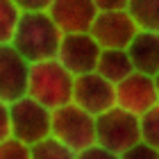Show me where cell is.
<instances>
[{
	"label": "cell",
	"mask_w": 159,
	"mask_h": 159,
	"mask_svg": "<svg viewBox=\"0 0 159 159\" xmlns=\"http://www.w3.org/2000/svg\"><path fill=\"white\" fill-rule=\"evenodd\" d=\"M61 37L64 32L48 11H23L9 43L20 57H25L30 64H37L57 57Z\"/></svg>",
	"instance_id": "obj_1"
},
{
	"label": "cell",
	"mask_w": 159,
	"mask_h": 159,
	"mask_svg": "<svg viewBox=\"0 0 159 159\" xmlns=\"http://www.w3.org/2000/svg\"><path fill=\"white\" fill-rule=\"evenodd\" d=\"M73 82L75 77L55 57L46 61H37V64H30L27 96L52 111L73 102Z\"/></svg>",
	"instance_id": "obj_2"
},
{
	"label": "cell",
	"mask_w": 159,
	"mask_h": 159,
	"mask_svg": "<svg viewBox=\"0 0 159 159\" xmlns=\"http://www.w3.org/2000/svg\"><path fill=\"white\" fill-rule=\"evenodd\" d=\"M50 136H55L64 146L80 152V150L96 143V116L80 109L75 102H68V105L59 107V109H52Z\"/></svg>",
	"instance_id": "obj_3"
},
{
	"label": "cell",
	"mask_w": 159,
	"mask_h": 159,
	"mask_svg": "<svg viewBox=\"0 0 159 159\" xmlns=\"http://www.w3.org/2000/svg\"><path fill=\"white\" fill-rule=\"evenodd\" d=\"M50 123H52V111L30 96H23L9 102L11 136L25 146H34V143L48 139Z\"/></svg>",
	"instance_id": "obj_4"
},
{
	"label": "cell",
	"mask_w": 159,
	"mask_h": 159,
	"mask_svg": "<svg viewBox=\"0 0 159 159\" xmlns=\"http://www.w3.org/2000/svg\"><path fill=\"white\" fill-rule=\"evenodd\" d=\"M141 141L139 116L114 105L111 109L96 116V143L111 152H125L129 146Z\"/></svg>",
	"instance_id": "obj_5"
},
{
	"label": "cell",
	"mask_w": 159,
	"mask_h": 159,
	"mask_svg": "<svg viewBox=\"0 0 159 159\" xmlns=\"http://www.w3.org/2000/svg\"><path fill=\"white\" fill-rule=\"evenodd\" d=\"M100 52H102V48L91 37V32H73V34H64L61 37L55 59L73 77H77L84 73H93L98 68Z\"/></svg>",
	"instance_id": "obj_6"
},
{
	"label": "cell",
	"mask_w": 159,
	"mask_h": 159,
	"mask_svg": "<svg viewBox=\"0 0 159 159\" xmlns=\"http://www.w3.org/2000/svg\"><path fill=\"white\" fill-rule=\"evenodd\" d=\"M73 102L91 116H100L116 105V84H111L96 70L77 75L73 82Z\"/></svg>",
	"instance_id": "obj_7"
},
{
	"label": "cell",
	"mask_w": 159,
	"mask_h": 159,
	"mask_svg": "<svg viewBox=\"0 0 159 159\" xmlns=\"http://www.w3.org/2000/svg\"><path fill=\"white\" fill-rule=\"evenodd\" d=\"M159 102L157 89H155V77L146 73H129L125 80L116 84V107L125 109L134 116H141L148 109Z\"/></svg>",
	"instance_id": "obj_8"
},
{
	"label": "cell",
	"mask_w": 159,
	"mask_h": 159,
	"mask_svg": "<svg viewBox=\"0 0 159 159\" xmlns=\"http://www.w3.org/2000/svg\"><path fill=\"white\" fill-rule=\"evenodd\" d=\"M89 32L105 50V48H127L134 34L139 32V27H136L134 18L127 14V9H120V11H98Z\"/></svg>",
	"instance_id": "obj_9"
},
{
	"label": "cell",
	"mask_w": 159,
	"mask_h": 159,
	"mask_svg": "<svg viewBox=\"0 0 159 159\" xmlns=\"http://www.w3.org/2000/svg\"><path fill=\"white\" fill-rule=\"evenodd\" d=\"M27 80H30V61L14 50L11 43L0 46V100H14L27 96Z\"/></svg>",
	"instance_id": "obj_10"
},
{
	"label": "cell",
	"mask_w": 159,
	"mask_h": 159,
	"mask_svg": "<svg viewBox=\"0 0 159 159\" xmlns=\"http://www.w3.org/2000/svg\"><path fill=\"white\" fill-rule=\"evenodd\" d=\"M48 14L64 34H73L91 30L98 16V7L93 0H52Z\"/></svg>",
	"instance_id": "obj_11"
},
{
	"label": "cell",
	"mask_w": 159,
	"mask_h": 159,
	"mask_svg": "<svg viewBox=\"0 0 159 159\" xmlns=\"http://www.w3.org/2000/svg\"><path fill=\"white\" fill-rule=\"evenodd\" d=\"M125 50L132 59L134 70L152 77L159 73V32L139 30Z\"/></svg>",
	"instance_id": "obj_12"
},
{
	"label": "cell",
	"mask_w": 159,
	"mask_h": 159,
	"mask_svg": "<svg viewBox=\"0 0 159 159\" xmlns=\"http://www.w3.org/2000/svg\"><path fill=\"white\" fill-rule=\"evenodd\" d=\"M96 73H100L105 80H109L111 84H118L129 73H134V66H132L127 50L125 48H105L100 52Z\"/></svg>",
	"instance_id": "obj_13"
},
{
	"label": "cell",
	"mask_w": 159,
	"mask_h": 159,
	"mask_svg": "<svg viewBox=\"0 0 159 159\" xmlns=\"http://www.w3.org/2000/svg\"><path fill=\"white\" fill-rule=\"evenodd\" d=\"M127 14L139 30L159 32V0H127Z\"/></svg>",
	"instance_id": "obj_14"
},
{
	"label": "cell",
	"mask_w": 159,
	"mask_h": 159,
	"mask_svg": "<svg viewBox=\"0 0 159 159\" xmlns=\"http://www.w3.org/2000/svg\"><path fill=\"white\" fill-rule=\"evenodd\" d=\"M30 155H32V159H77L75 150L64 146L55 136H48V139L30 146Z\"/></svg>",
	"instance_id": "obj_15"
},
{
	"label": "cell",
	"mask_w": 159,
	"mask_h": 159,
	"mask_svg": "<svg viewBox=\"0 0 159 159\" xmlns=\"http://www.w3.org/2000/svg\"><path fill=\"white\" fill-rule=\"evenodd\" d=\"M20 14L23 11L14 0H0V46L11 41Z\"/></svg>",
	"instance_id": "obj_16"
},
{
	"label": "cell",
	"mask_w": 159,
	"mask_h": 159,
	"mask_svg": "<svg viewBox=\"0 0 159 159\" xmlns=\"http://www.w3.org/2000/svg\"><path fill=\"white\" fill-rule=\"evenodd\" d=\"M139 127H141V141L159 150V102L139 116Z\"/></svg>",
	"instance_id": "obj_17"
},
{
	"label": "cell",
	"mask_w": 159,
	"mask_h": 159,
	"mask_svg": "<svg viewBox=\"0 0 159 159\" xmlns=\"http://www.w3.org/2000/svg\"><path fill=\"white\" fill-rule=\"evenodd\" d=\"M0 159H32L30 146H25L18 139L9 136L7 141L0 143Z\"/></svg>",
	"instance_id": "obj_18"
},
{
	"label": "cell",
	"mask_w": 159,
	"mask_h": 159,
	"mask_svg": "<svg viewBox=\"0 0 159 159\" xmlns=\"http://www.w3.org/2000/svg\"><path fill=\"white\" fill-rule=\"evenodd\" d=\"M120 159H159V150H155L152 146H148V143H134V146H129L125 152H120Z\"/></svg>",
	"instance_id": "obj_19"
},
{
	"label": "cell",
	"mask_w": 159,
	"mask_h": 159,
	"mask_svg": "<svg viewBox=\"0 0 159 159\" xmlns=\"http://www.w3.org/2000/svg\"><path fill=\"white\" fill-rule=\"evenodd\" d=\"M77 159H120V155L118 152H111V150H107L102 146H98V143H93V146L80 150Z\"/></svg>",
	"instance_id": "obj_20"
},
{
	"label": "cell",
	"mask_w": 159,
	"mask_h": 159,
	"mask_svg": "<svg viewBox=\"0 0 159 159\" xmlns=\"http://www.w3.org/2000/svg\"><path fill=\"white\" fill-rule=\"evenodd\" d=\"M11 136V125H9V102L0 100V143Z\"/></svg>",
	"instance_id": "obj_21"
},
{
	"label": "cell",
	"mask_w": 159,
	"mask_h": 159,
	"mask_svg": "<svg viewBox=\"0 0 159 159\" xmlns=\"http://www.w3.org/2000/svg\"><path fill=\"white\" fill-rule=\"evenodd\" d=\"M20 11H48V7L52 0H14Z\"/></svg>",
	"instance_id": "obj_22"
},
{
	"label": "cell",
	"mask_w": 159,
	"mask_h": 159,
	"mask_svg": "<svg viewBox=\"0 0 159 159\" xmlns=\"http://www.w3.org/2000/svg\"><path fill=\"white\" fill-rule=\"evenodd\" d=\"M98 11H120L127 9V0H93Z\"/></svg>",
	"instance_id": "obj_23"
},
{
	"label": "cell",
	"mask_w": 159,
	"mask_h": 159,
	"mask_svg": "<svg viewBox=\"0 0 159 159\" xmlns=\"http://www.w3.org/2000/svg\"><path fill=\"white\" fill-rule=\"evenodd\" d=\"M155 89H157V98H159V73L155 75Z\"/></svg>",
	"instance_id": "obj_24"
}]
</instances>
